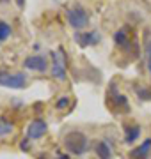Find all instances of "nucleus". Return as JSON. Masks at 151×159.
Wrapping results in <instances>:
<instances>
[{"label": "nucleus", "mask_w": 151, "mask_h": 159, "mask_svg": "<svg viewBox=\"0 0 151 159\" xmlns=\"http://www.w3.org/2000/svg\"><path fill=\"white\" fill-rule=\"evenodd\" d=\"M64 147L73 156H82L89 148V138L82 131H71L64 136Z\"/></svg>", "instance_id": "obj_1"}, {"label": "nucleus", "mask_w": 151, "mask_h": 159, "mask_svg": "<svg viewBox=\"0 0 151 159\" xmlns=\"http://www.w3.org/2000/svg\"><path fill=\"white\" fill-rule=\"evenodd\" d=\"M66 18H68V23L78 32V30H84L89 25V12L84 9L82 6H75L66 11Z\"/></svg>", "instance_id": "obj_2"}, {"label": "nucleus", "mask_w": 151, "mask_h": 159, "mask_svg": "<svg viewBox=\"0 0 151 159\" xmlns=\"http://www.w3.org/2000/svg\"><path fill=\"white\" fill-rule=\"evenodd\" d=\"M109 102H110V106L116 110L117 113H128L130 111L128 97L119 94L116 83H110V87H109Z\"/></svg>", "instance_id": "obj_3"}, {"label": "nucleus", "mask_w": 151, "mask_h": 159, "mask_svg": "<svg viewBox=\"0 0 151 159\" xmlns=\"http://www.w3.org/2000/svg\"><path fill=\"white\" fill-rule=\"evenodd\" d=\"M0 85L7 87V89H25L27 87V74L25 73H6V71H0Z\"/></svg>", "instance_id": "obj_4"}, {"label": "nucleus", "mask_w": 151, "mask_h": 159, "mask_svg": "<svg viewBox=\"0 0 151 159\" xmlns=\"http://www.w3.org/2000/svg\"><path fill=\"white\" fill-rule=\"evenodd\" d=\"M23 67L30 69V71H39V73H45L48 69V62L45 55H30L23 60Z\"/></svg>", "instance_id": "obj_5"}, {"label": "nucleus", "mask_w": 151, "mask_h": 159, "mask_svg": "<svg viewBox=\"0 0 151 159\" xmlns=\"http://www.w3.org/2000/svg\"><path fill=\"white\" fill-rule=\"evenodd\" d=\"M100 39H101V35H100V32H96V30H93V32H80V30L75 32V41L82 46V48L98 44Z\"/></svg>", "instance_id": "obj_6"}, {"label": "nucleus", "mask_w": 151, "mask_h": 159, "mask_svg": "<svg viewBox=\"0 0 151 159\" xmlns=\"http://www.w3.org/2000/svg\"><path fill=\"white\" fill-rule=\"evenodd\" d=\"M46 131H48V125L45 120H41V119H36L30 122V125L27 127V136L32 138V140H39L41 136H45L46 134Z\"/></svg>", "instance_id": "obj_7"}, {"label": "nucleus", "mask_w": 151, "mask_h": 159, "mask_svg": "<svg viewBox=\"0 0 151 159\" xmlns=\"http://www.w3.org/2000/svg\"><path fill=\"white\" fill-rule=\"evenodd\" d=\"M151 156V138H146L139 147L130 150V159H148Z\"/></svg>", "instance_id": "obj_8"}, {"label": "nucleus", "mask_w": 151, "mask_h": 159, "mask_svg": "<svg viewBox=\"0 0 151 159\" xmlns=\"http://www.w3.org/2000/svg\"><path fill=\"white\" fill-rule=\"evenodd\" d=\"M61 51H53L52 53V76L57 80L66 78V69H64V60L59 57Z\"/></svg>", "instance_id": "obj_9"}, {"label": "nucleus", "mask_w": 151, "mask_h": 159, "mask_svg": "<svg viewBox=\"0 0 151 159\" xmlns=\"http://www.w3.org/2000/svg\"><path fill=\"white\" fill-rule=\"evenodd\" d=\"M114 41L116 44L121 48L123 51H130L132 50V39H130V34H128V29H121L114 34Z\"/></svg>", "instance_id": "obj_10"}, {"label": "nucleus", "mask_w": 151, "mask_h": 159, "mask_svg": "<svg viewBox=\"0 0 151 159\" xmlns=\"http://www.w3.org/2000/svg\"><path fill=\"white\" fill-rule=\"evenodd\" d=\"M140 134V125L139 124H124V142L126 143H135L139 140Z\"/></svg>", "instance_id": "obj_11"}, {"label": "nucleus", "mask_w": 151, "mask_h": 159, "mask_svg": "<svg viewBox=\"0 0 151 159\" xmlns=\"http://www.w3.org/2000/svg\"><path fill=\"white\" fill-rule=\"evenodd\" d=\"M94 152H96V156L100 159H110L112 157V148H110V145H109L107 140H100L94 145Z\"/></svg>", "instance_id": "obj_12"}, {"label": "nucleus", "mask_w": 151, "mask_h": 159, "mask_svg": "<svg viewBox=\"0 0 151 159\" xmlns=\"http://www.w3.org/2000/svg\"><path fill=\"white\" fill-rule=\"evenodd\" d=\"M134 92L139 96V99L142 101H151V90L149 89H146L142 85H134Z\"/></svg>", "instance_id": "obj_13"}, {"label": "nucleus", "mask_w": 151, "mask_h": 159, "mask_svg": "<svg viewBox=\"0 0 151 159\" xmlns=\"http://www.w3.org/2000/svg\"><path fill=\"white\" fill-rule=\"evenodd\" d=\"M144 48H146V57H148V71L151 73V37H149V30L144 32Z\"/></svg>", "instance_id": "obj_14"}, {"label": "nucleus", "mask_w": 151, "mask_h": 159, "mask_svg": "<svg viewBox=\"0 0 151 159\" xmlns=\"http://www.w3.org/2000/svg\"><path fill=\"white\" fill-rule=\"evenodd\" d=\"M9 133H12V124L6 117H0V136H7Z\"/></svg>", "instance_id": "obj_15"}, {"label": "nucleus", "mask_w": 151, "mask_h": 159, "mask_svg": "<svg viewBox=\"0 0 151 159\" xmlns=\"http://www.w3.org/2000/svg\"><path fill=\"white\" fill-rule=\"evenodd\" d=\"M11 35V25H7L6 21H0V41H6Z\"/></svg>", "instance_id": "obj_16"}, {"label": "nucleus", "mask_w": 151, "mask_h": 159, "mask_svg": "<svg viewBox=\"0 0 151 159\" xmlns=\"http://www.w3.org/2000/svg\"><path fill=\"white\" fill-rule=\"evenodd\" d=\"M68 104H70V97H68V96H62V97H61V99H59L57 102H55V106H57L59 110L66 108V106H68Z\"/></svg>", "instance_id": "obj_17"}, {"label": "nucleus", "mask_w": 151, "mask_h": 159, "mask_svg": "<svg viewBox=\"0 0 151 159\" xmlns=\"http://www.w3.org/2000/svg\"><path fill=\"white\" fill-rule=\"evenodd\" d=\"M20 148H22V150H29V138H25L23 142L20 143Z\"/></svg>", "instance_id": "obj_18"}, {"label": "nucleus", "mask_w": 151, "mask_h": 159, "mask_svg": "<svg viewBox=\"0 0 151 159\" xmlns=\"http://www.w3.org/2000/svg\"><path fill=\"white\" fill-rule=\"evenodd\" d=\"M57 159H71L70 156H64V154H61V152H57Z\"/></svg>", "instance_id": "obj_19"}, {"label": "nucleus", "mask_w": 151, "mask_h": 159, "mask_svg": "<svg viewBox=\"0 0 151 159\" xmlns=\"http://www.w3.org/2000/svg\"><path fill=\"white\" fill-rule=\"evenodd\" d=\"M37 159H46V157H45V156H41V157H37Z\"/></svg>", "instance_id": "obj_20"}]
</instances>
